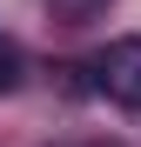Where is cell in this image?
I'll return each mask as SVG.
<instances>
[{
    "label": "cell",
    "instance_id": "obj_3",
    "mask_svg": "<svg viewBox=\"0 0 141 147\" xmlns=\"http://www.w3.org/2000/svg\"><path fill=\"white\" fill-rule=\"evenodd\" d=\"M20 80H27V60H20V47L0 34V94H14Z\"/></svg>",
    "mask_w": 141,
    "mask_h": 147
},
{
    "label": "cell",
    "instance_id": "obj_1",
    "mask_svg": "<svg viewBox=\"0 0 141 147\" xmlns=\"http://www.w3.org/2000/svg\"><path fill=\"white\" fill-rule=\"evenodd\" d=\"M94 87H101L114 107L141 114V34H121V40L101 47V60H94Z\"/></svg>",
    "mask_w": 141,
    "mask_h": 147
},
{
    "label": "cell",
    "instance_id": "obj_2",
    "mask_svg": "<svg viewBox=\"0 0 141 147\" xmlns=\"http://www.w3.org/2000/svg\"><path fill=\"white\" fill-rule=\"evenodd\" d=\"M108 7L114 0H47V20H54V27H94Z\"/></svg>",
    "mask_w": 141,
    "mask_h": 147
},
{
    "label": "cell",
    "instance_id": "obj_4",
    "mask_svg": "<svg viewBox=\"0 0 141 147\" xmlns=\"http://www.w3.org/2000/svg\"><path fill=\"white\" fill-rule=\"evenodd\" d=\"M87 147H121V140H87Z\"/></svg>",
    "mask_w": 141,
    "mask_h": 147
}]
</instances>
